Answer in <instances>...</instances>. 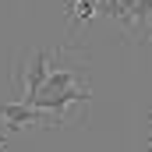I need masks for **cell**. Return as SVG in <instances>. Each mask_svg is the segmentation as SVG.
<instances>
[{"label": "cell", "mask_w": 152, "mask_h": 152, "mask_svg": "<svg viewBox=\"0 0 152 152\" xmlns=\"http://www.w3.org/2000/svg\"><path fill=\"white\" fill-rule=\"evenodd\" d=\"M92 99V78H88V57L78 53L71 46H57L50 57V75L39 85L32 99H25V106H32L39 113L50 117L53 127L67 124L75 106H88Z\"/></svg>", "instance_id": "cell-1"}, {"label": "cell", "mask_w": 152, "mask_h": 152, "mask_svg": "<svg viewBox=\"0 0 152 152\" xmlns=\"http://www.w3.org/2000/svg\"><path fill=\"white\" fill-rule=\"evenodd\" d=\"M50 57H53V50H28V53L18 60V67H14V75H11L14 92H18V103L32 99L39 92V85L50 75Z\"/></svg>", "instance_id": "cell-2"}, {"label": "cell", "mask_w": 152, "mask_h": 152, "mask_svg": "<svg viewBox=\"0 0 152 152\" xmlns=\"http://www.w3.org/2000/svg\"><path fill=\"white\" fill-rule=\"evenodd\" d=\"M0 120L7 124V131H28V127H53L50 124V117L32 110V106H25V103H0Z\"/></svg>", "instance_id": "cell-3"}, {"label": "cell", "mask_w": 152, "mask_h": 152, "mask_svg": "<svg viewBox=\"0 0 152 152\" xmlns=\"http://www.w3.org/2000/svg\"><path fill=\"white\" fill-rule=\"evenodd\" d=\"M67 18L71 25H88L96 18V0H67Z\"/></svg>", "instance_id": "cell-4"}, {"label": "cell", "mask_w": 152, "mask_h": 152, "mask_svg": "<svg viewBox=\"0 0 152 152\" xmlns=\"http://www.w3.org/2000/svg\"><path fill=\"white\" fill-rule=\"evenodd\" d=\"M145 149L152 152V113H149V127H145Z\"/></svg>", "instance_id": "cell-5"}, {"label": "cell", "mask_w": 152, "mask_h": 152, "mask_svg": "<svg viewBox=\"0 0 152 152\" xmlns=\"http://www.w3.org/2000/svg\"><path fill=\"white\" fill-rule=\"evenodd\" d=\"M4 149H7V138H0V152H4Z\"/></svg>", "instance_id": "cell-6"}, {"label": "cell", "mask_w": 152, "mask_h": 152, "mask_svg": "<svg viewBox=\"0 0 152 152\" xmlns=\"http://www.w3.org/2000/svg\"><path fill=\"white\" fill-rule=\"evenodd\" d=\"M149 39H152V28H149Z\"/></svg>", "instance_id": "cell-7"}]
</instances>
